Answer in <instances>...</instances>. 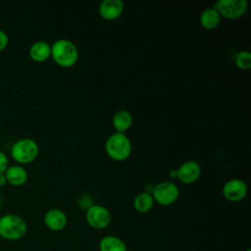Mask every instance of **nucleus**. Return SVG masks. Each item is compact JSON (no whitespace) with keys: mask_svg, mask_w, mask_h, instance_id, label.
Wrapping results in <instances>:
<instances>
[{"mask_svg":"<svg viewBox=\"0 0 251 251\" xmlns=\"http://www.w3.org/2000/svg\"><path fill=\"white\" fill-rule=\"evenodd\" d=\"M221 16L214 7L205 9L200 15V24L207 29H213L219 25Z\"/></svg>","mask_w":251,"mask_h":251,"instance_id":"nucleus-16","label":"nucleus"},{"mask_svg":"<svg viewBox=\"0 0 251 251\" xmlns=\"http://www.w3.org/2000/svg\"><path fill=\"white\" fill-rule=\"evenodd\" d=\"M152 196L154 201L162 206H169L175 203L179 196L178 187L171 181H162L155 185Z\"/></svg>","mask_w":251,"mask_h":251,"instance_id":"nucleus-6","label":"nucleus"},{"mask_svg":"<svg viewBox=\"0 0 251 251\" xmlns=\"http://www.w3.org/2000/svg\"><path fill=\"white\" fill-rule=\"evenodd\" d=\"M27 232L25 220L17 214H5L0 217V237L8 241L22 239Z\"/></svg>","mask_w":251,"mask_h":251,"instance_id":"nucleus-1","label":"nucleus"},{"mask_svg":"<svg viewBox=\"0 0 251 251\" xmlns=\"http://www.w3.org/2000/svg\"><path fill=\"white\" fill-rule=\"evenodd\" d=\"M43 221L47 228L52 231L63 230L68 224L66 213L58 208H52L48 210L44 215Z\"/></svg>","mask_w":251,"mask_h":251,"instance_id":"nucleus-9","label":"nucleus"},{"mask_svg":"<svg viewBox=\"0 0 251 251\" xmlns=\"http://www.w3.org/2000/svg\"><path fill=\"white\" fill-rule=\"evenodd\" d=\"M154 202V198L151 194L145 191L140 192L133 200V208L138 213H147L152 209Z\"/></svg>","mask_w":251,"mask_h":251,"instance_id":"nucleus-17","label":"nucleus"},{"mask_svg":"<svg viewBox=\"0 0 251 251\" xmlns=\"http://www.w3.org/2000/svg\"><path fill=\"white\" fill-rule=\"evenodd\" d=\"M236 66L241 70H249L251 68V54L248 51H240L234 58Z\"/></svg>","mask_w":251,"mask_h":251,"instance_id":"nucleus-18","label":"nucleus"},{"mask_svg":"<svg viewBox=\"0 0 251 251\" xmlns=\"http://www.w3.org/2000/svg\"><path fill=\"white\" fill-rule=\"evenodd\" d=\"M177 178L183 183H192L198 179L201 175V167L195 161H187L180 165L176 170Z\"/></svg>","mask_w":251,"mask_h":251,"instance_id":"nucleus-10","label":"nucleus"},{"mask_svg":"<svg viewBox=\"0 0 251 251\" xmlns=\"http://www.w3.org/2000/svg\"><path fill=\"white\" fill-rule=\"evenodd\" d=\"M244 251H251V250L248 248V249H246V250H244Z\"/></svg>","mask_w":251,"mask_h":251,"instance_id":"nucleus-26","label":"nucleus"},{"mask_svg":"<svg viewBox=\"0 0 251 251\" xmlns=\"http://www.w3.org/2000/svg\"><path fill=\"white\" fill-rule=\"evenodd\" d=\"M7 183L13 186H21L28 179V173L22 165H12L5 171Z\"/></svg>","mask_w":251,"mask_h":251,"instance_id":"nucleus-12","label":"nucleus"},{"mask_svg":"<svg viewBox=\"0 0 251 251\" xmlns=\"http://www.w3.org/2000/svg\"><path fill=\"white\" fill-rule=\"evenodd\" d=\"M8 167H9V159L7 155L2 150H0V174L5 173Z\"/></svg>","mask_w":251,"mask_h":251,"instance_id":"nucleus-20","label":"nucleus"},{"mask_svg":"<svg viewBox=\"0 0 251 251\" xmlns=\"http://www.w3.org/2000/svg\"><path fill=\"white\" fill-rule=\"evenodd\" d=\"M51 57L59 66L70 68L76 63L78 51L71 40L60 38L51 45Z\"/></svg>","mask_w":251,"mask_h":251,"instance_id":"nucleus-2","label":"nucleus"},{"mask_svg":"<svg viewBox=\"0 0 251 251\" xmlns=\"http://www.w3.org/2000/svg\"><path fill=\"white\" fill-rule=\"evenodd\" d=\"M132 122H133L132 116L126 110H120L116 112L112 120L113 126L117 130V132H122V133L126 131L132 126Z\"/></svg>","mask_w":251,"mask_h":251,"instance_id":"nucleus-15","label":"nucleus"},{"mask_svg":"<svg viewBox=\"0 0 251 251\" xmlns=\"http://www.w3.org/2000/svg\"><path fill=\"white\" fill-rule=\"evenodd\" d=\"M85 219L91 227L95 229H103L111 223V213L106 207L93 204L86 210Z\"/></svg>","mask_w":251,"mask_h":251,"instance_id":"nucleus-7","label":"nucleus"},{"mask_svg":"<svg viewBox=\"0 0 251 251\" xmlns=\"http://www.w3.org/2000/svg\"><path fill=\"white\" fill-rule=\"evenodd\" d=\"M221 17L226 19H237L243 16L247 10L246 0H219L213 6Z\"/></svg>","mask_w":251,"mask_h":251,"instance_id":"nucleus-5","label":"nucleus"},{"mask_svg":"<svg viewBox=\"0 0 251 251\" xmlns=\"http://www.w3.org/2000/svg\"><path fill=\"white\" fill-rule=\"evenodd\" d=\"M7 184V179H6V176H5V174H0V187L4 186Z\"/></svg>","mask_w":251,"mask_h":251,"instance_id":"nucleus-22","label":"nucleus"},{"mask_svg":"<svg viewBox=\"0 0 251 251\" xmlns=\"http://www.w3.org/2000/svg\"><path fill=\"white\" fill-rule=\"evenodd\" d=\"M100 251H127L126 244L116 235H106L99 241Z\"/></svg>","mask_w":251,"mask_h":251,"instance_id":"nucleus-14","label":"nucleus"},{"mask_svg":"<svg viewBox=\"0 0 251 251\" xmlns=\"http://www.w3.org/2000/svg\"><path fill=\"white\" fill-rule=\"evenodd\" d=\"M1 206H2V198L0 196V209H1Z\"/></svg>","mask_w":251,"mask_h":251,"instance_id":"nucleus-25","label":"nucleus"},{"mask_svg":"<svg viewBox=\"0 0 251 251\" xmlns=\"http://www.w3.org/2000/svg\"><path fill=\"white\" fill-rule=\"evenodd\" d=\"M131 142L129 138L122 132L111 134L105 142V150L110 158L116 161L127 159L131 153Z\"/></svg>","mask_w":251,"mask_h":251,"instance_id":"nucleus-4","label":"nucleus"},{"mask_svg":"<svg viewBox=\"0 0 251 251\" xmlns=\"http://www.w3.org/2000/svg\"><path fill=\"white\" fill-rule=\"evenodd\" d=\"M169 175H170V176H173V177H176V176H177V174H176V170H171Z\"/></svg>","mask_w":251,"mask_h":251,"instance_id":"nucleus-24","label":"nucleus"},{"mask_svg":"<svg viewBox=\"0 0 251 251\" xmlns=\"http://www.w3.org/2000/svg\"><path fill=\"white\" fill-rule=\"evenodd\" d=\"M10 153L19 165H25L33 162L37 158L39 146L31 138H21L13 143Z\"/></svg>","mask_w":251,"mask_h":251,"instance_id":"nucleus-3","label":"nucleus"},{"mask_svg":"<svg viewBox=\"0 0 251 251\" xmlns=\"http://www.w3.org/2000/svg\"><path fill=\"white\" fill-rule=\"evenodd\" d=\"M9 44V36L3 29H0V52L5 50Z\"/></svg>","mask_w":251,"mask_h":251,"instance_id":"nucleus-21","label":"nucleus"},{"mask_svg":"<svg viewBox=\"0 0 251 251\" xmlns=\"http://www.w3.org/2000/svg\"><path fill=\"white\" fill-rule=\"evenodd\" d=\"M154 187H155V185H153V184H147L146 187H145V192H147V193H149V194L152 195L153 190H154Z\"/></svg>","mask_w":251,"mask_h":251,"instance_id":"nucleus-23","label":"nucleus"},{"mask_svg":"<svg viewBox=\"0 0 251 251\" xmlns=\"http://www.w3.org/2000/svg\"><path fill=\"white\" fill-rule=\"evenodd\" d=\"M247 194L246 183L239 178L227 180L223 186V195L226 199L231 202L242 200Z\"/></svg>","mask_w":251,"mask_h":251,"instance_id":"nucleus-8","label":"nucleus"},{"mask_svg":"<svg viewBox=\"0 0 251 251\" xmlns=\"http://www.w3.org/2000/svg\"><path fill=\"white\" fill-rule=\"evenodd\" d=\"M28 54L34 62H44L51 56V45L47 41L37 40L29 47Z\"/></svg>","mask_w":251,"mask_h":251,"instance_id":"nucleus-13","label":"nucleus"},{"mask_svg":"<svg viewBox=\"0 0 251 251\" xmlns=\"http://www.w3.org/2000/svg\"><path fill=\"white\" fill-rule=\"evenodd\" d=\"M100 16L105 20H116L124 12V3L122 0H104L98 8Z\"/></svg>","mask_w":251,"mask_h":251,"instance_id":"nucleus-11","label":"nucleus"},{"mask_svg":"<svg viewBox=\"0 0 251 251\" xmlns=\"http://www.w3.org/2000/svg\"><path fill=\"white\" fill-rule=\"evenodd\" d=\"M77 203H78V205L80 206V208L85 209V210H87L89 207H91V206L93 205L92 198H91L88 194H83V195H81V196L78 198Z\"/></svg>","mask_w":251,"mask_h":251,"instance_id":"nucleus-19","label":"nucleus"}]
</instances>
